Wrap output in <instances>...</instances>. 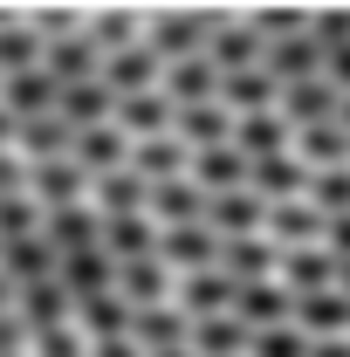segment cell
Here are the masks:
<instances>
[{"label": "cell", "instance_id": "cell-55", "mask_svg": "<svg viewBox=\"0 0 350 357\" xmlns=\"http://www.w3.org/2000/svg\"><path fill=\"white\" fill-rule=\"evenodd\" d=\"M330 76L350 89V42H344V48H330Z\"/></svg>", "mask_w": 350, "mask_h": 357}, {"label": "cell", "instance_id": "cell-29", "mask_svg": "<svg viewBox=\"0 0 350 357\" xmlns=\"http://www.w3.org/2000/svg\"><path fill=\"white\" fill-rule=\"evenodd\" d=\"M131 165H137L144 178H185V172H192V144H185L178 131L137 137V144H131Z\"/></svg>", "mask_w": 350, "mask_h": 357}, {"label": "cell", "instance_id": "cell-14", "mask_svg": "<svg viewBox=\"0 0 350 357\" xmlns=\"http://www.w3.org/2000/svg\"><path fill=\"white\" fill-rule=\"evenodd\" d=\"M165 69H172V62H165L151 42H131V48H117V55L103 62V76H110L117 96H131V89H158V83H165Z\"/></svg>", "mask_w": 350, "mask_h": 357}, {"label": "cell", "instance_id": "cell-32", "mask_svg": "<svg viewBox=\"0 0 350 357\" xmlns=\"http://www.w3.org/2000/svg\"><path fill=\"white\" fill-rule=\"evenodd\" d=\"M296 323L309 337H350V296L344 289H309V296H296Z\"/></svg>", "mask_w": 350, "mask_h": 357}, {"label": "cell", "instance_id": "cell-53", "mask_svg": "<svg viewBox=\"0 0 350 357\" xmlns=\"http://www.w3.org/2000/svg\"><path fill=\"white\" fill-rule=\"evenodd\" d=\"M7 310H21V282H14V275L0 268V316H7Z\"/></svg>", "mask_w": 350, "mask_h": 357}, {"label": "cell", "instance_id": "cell-21", "mask_svg": "<svg viewBox=\"0 0 350 357\" xmlns=\"http://www.w3.org/2000/svg\"><path fill=\"white\" fill-rule=\"evenodd\" d=\"M131 144L137 137L124 124H89V131H76V158L89 165V178H103V172H124L131 165Z\"/></svg>", "mask_w": 350, "mask_h": 357}, {"label": "cell", "instance_id": "cell-16", "mask_svg": "<svg viewBox=\"0 0 350 357\" xmlns=\"http://www.w3.org/2000/svg\"><path fill=\"white\" fill-rule=\"evenodd\" d=\"M165 89L178 96V110H185V103H220L227 69H220L213 48H206V55H185V62H172V69H165Z\"/></svg>", "mask_w": 350, "mask_h": 357}, {"label": "cell", "instance_id": "cell-19", "mask_svg": "<svg viewBox=\"0 0 350 357\" xmlns=\"http://www.w3.org/2000/svg\"><path fill=\"white\" fill-rule=\"evenodd\" d=\"M241 303V282L227 268H199V275H178V310L185 316H220Z\"/></svg>", "mask_w": 350, "mask_h": 357}, {"label": "cell", "instance_id": "cell-40", "mask_svg": "<svg viewBox=\"0 0 350 357\" xmlns=\"http://www.w3.org/2000/svg\"><path fill=\"white\" fill-rule=\"evenodd\" d=\"M48 227V206L35 192H14V199H0V241H21V234H42Z\"/></svg>", "mask_w": 350, "mask_h": 357}, {"label": "cell", "instance_id": "cell-28", "mask_svg": "<svg viewBox=\"0 0 350 357\" xmlns=\"http://www.w3.org/2000/svg\"><path fill=\"white\" fill-rule=\"evenodd\" d=\"M131 337H137L151 357H158V351H178V344H192V316L178 310V303H144Z\"/></svg>", "mask_w": 350, "mask_h": 357}, {"label": "cell", "instance_id": "cell-45", "mask_svg": "<svg viewBox=\"0 0 350 357\" xmlns=\"http://www.w3.org/2000/svg\"><path fill=\"white\" fill-rule=\"evenodd\" d=\"M0 357H35V323H28L21 310L0 316Z\"/></svg>", "mask_w": 350, "mask_h": 357}, {"label": "cell", "instance_id": "cell-57", "mask_svg": "<svg viewBox=\"0 0 350 357\" xmlns=\"http://www.w3.org/2000/svg\"><path fill=\"white\" fill-rule=\"evenodd\" d=\"M337 289H344V296H350V261H344V282H337Z\"/></svg>", "mask_w": 350, "mask_h": 357}, {"label": "cell", "instance_id": "cell-13", "mask_svg": "<svg viewBox=\"0 0 350 357\" xmlns=\"http://www.w3.org/2000/svg\"><path fill=\"white\" fill-rule=\"evenodd\" d=\"M192 351H199V357H248V351H254V323L234 316V310L192 316Z\"/></svg>", "mask_w": 350, "mask_h": 357}, {"label": "cell", "instance_id": "cell-35", "mask_svg": "<svg viewBox=\"0 0 350 357\" xmlns=\"http://www.w3.org/2000/svg\"><path fill=\"white\" fill-rule=\"evenodd\" d=\"M234 124H241V117H234L227 103H185V110H178V137H185L192 151H206V144H234Z\"/></svg>", "mask_w": 350, "mask_h": 357}, {"label": "cell", "instance_id": "cell-6", "mask_svg": "<svg viewBox=\"0 0 350 357\" xmlns=\"http://www.w3.org/2000/svg\"><path fill=\"white\" fill-rule=\"evenodd\" d=\"M275 83H303V76H330V48L316 42V28L303 35H282V42H268V62H261Z\"/></svg>", "mask_w": 350, "mask_h": 357}, {"label": "cell", "instance_id": "cell-42", "mask_svg": "<svg viewBox=\"0 0 350 357\" xmlns=\"http://www.w3.org/2000/svg\"><path fill=\"white\" fill-rule=\"evenodd\" d=\"M309 337L303 323H275V330H254V357H309Z\"/></svg>", "mask_w": 350, "mask_h": 357}, {"label": "cell", "instance_id": "cell-30", "mask_svg": "<svg viewBox=\"0 0 350 357\" xmlns=\"http://www.w3.org/2000/svg\"><path fill=\"white\" fill-rule=\"evenodd\" d=\"M220 103H227L234 117H254V110H282V83H275L268 69H227V89H220Z\"/></svg>", "mask_w": 350, "mask_h": 357}, {"label": "cell", "instance_id": "cell-1", "mask_svg": "<svg viewBox=\"0 0 350 357\" xmlns=\"http://www.w3.org/2000/svg\"><path fill=\"white\" fill-rule=\"evenodd\" d=\"M35 172H28V192L42 199L48 213L55 206H83L89 192H96V178H89V165L83 158H28Z\"/></svg>", "mask_w": 350, "mask_h": 357}, {"label": "cell", "instance_id": "cell-37", "mask_svg": "<svg viewBox=\"0 0 350 357\" xmlns=\"http://www.w3.org/2000/svg\"><path fill=\"white\" fill-rule=\"evenodd\" d=\"M21 316L35 323V330H55V323H76V289L55 275V282H35V289H21Z\"/></svg>", "mask_w": 350, "mask_h": 357}, {"label": "cell", "instance_id": "cell-58", "mask_svg": "<svg viewBox=\"0 0 350 357\" xmlns=\"http://www.w3.org/2000/svg\"><path fill=\"white\" fill-rule=\"evenodd\" d=\"M344 124H350V89H344Z\"/></svg>", "mask_w": 350, "mask_h": 357}, {"label": "cell", "instance_id": "cell-4", "mask_svg": "<svg viewBox=\"0 0 350 357\" xmlns=\"http://www.w3.org/2000/svg\"><path fill=\"white\" fill-rule=\"evenodd\" d=\"M220 28H227L220 14H165V21H158V28H151L144 42L158 48L165 62H185V55H206V48H213V35H220Z\"/></svg>", "mask_w": 350, "mask_h": 357}, {"label": "cell", "instance_id": "cell-33", "mask_svg": "<svg viewBox=\"0 0 350 357\" xmlns=\"http://www.w3.org/2000/svg\"><path fill=\"white\" fill-rule=\"evenodd\" d=\"M234 144H241L248 158H268V151H296V124H289L282 110H254V117H241V124H234Z\"/></svg>", "mask_w": 350, "mask_h": 357}, {"label": "cell", "instance_id": "cell-52", "mask_svg": "<svg viewBox=\"0 0 350 357\" xmlns=\"http://www.w3.org/2000/svg\"><path fill=\"white\" fill-rule=\"evenodd\" d=\"M309 357H350V337H316Z\"/></svg>", "mask_w": 350, "mask_h": 357}, {"label": "cell", "instance_id": "cell-20", "mask_svg": "<svg viewBox=\"0 0 350 357\" xmlns=\"http://www.w3.org/2000/svg\"><path fill=\"white\" fill-rule=\"evenodd\" d=\"M62 117L89 131V124H117V89L110 76H83V83H62Z\"/></svg>", "mask_w": 350, "mask_h": 357}, {"label": "cell", "instance_id": "cell-10", "mask_svg": "<svg viewBox=\"0 0 350 357\" xmlns=\"http://www.w3.org/2000/svg\"><path fill=\"white\" fill-rule=\"evenodd\" d=\"M117 124L131 137H158V131H178V96L165 83L158 89H131V96H117Z\"/></svg>", "mask_w": 350, "mask_h": 357}, {"label": "cell", "instance_id": "cell-8", "mask_svg": "<svg viewBox=\"0 0 350 357\" xmlns=\"http://www.w3.org/2000/svg\"><path fill=\"white\" fill-rule=\"evenodd\" d=\"M220 268H227L234 282H275V275H282V241H275V234H227Z\"/></svg>", "mask_w": 350, "mask_h": 357}, {"label": "cell", "instance_id": "cell-51", "mask_svg": "<svg viewBox=\"0 0 350 357\" xmlns=\"http://www.w3.org/2000/svg\"><path fill=\"white\" fill-rule=\"evenodd\" d=\"M323 241H330V248H337V255H344V261H350V213H337V220H330V234H323Z\"/></svg>", "mask_w": 350, "mask_h": 357}, {"label": "cell", "instance_id": "cell-39", "mask_svg": "<svg viewBox=\"0 0 350 357\" xmlns=\"http://www.w3.org/2000/svg\"><path fill=\"white\" fill-rule=\"evenodd\" d=\"M296 151L309 158V172L350 165V124H344V117H337V124H309V131H296Z\"/></svg>", "mask_w": 350, "mask_h": 357}, {"label": "cell", "instance_id": "cell-9", "mask_svg": "<svg viewBox=\"0 0 350 357\" xmlns=\"http://www.w3.org/2000/svg\"><path fill=\"white\" fill-rule=\"evenodd\" d=\"M0 268H7L21 289H35V282H55V275H62V248H55L48 234H21V241H0Z\"/></svg>", "mask_w": 350, "mask_h": 357}, {"label": "cell", "instance_id": "cell-38", "mask_svg": "<svg viewBox=\"0 0 350 357\" xmlns=\"http://www.w3.org/2000/svg\"><path fill=\"white\" fill-rule=\"evenodd\" d=\"M213 62L220 69H261L268 62V35L254 28V21H227L213 35Z\"/></svg>", "mask_w": 350, "mask_h": 357}, {"label": "cell", "instance_id": "cell-7", "mask_svg": "<svg viewBox=\"0 0 350 357\" xmlns=\"http://www.w3.org/2000/svg\"><path fill=\"white\" fill-rule=\"evenodd\" d=\"M0 103L28 124V117H48V110H62V76H48V62L35 69H14L7 83H0Z\"/></svg>", "mask_w": 350, "mask_h": 357}, {"label": "cell", "instance_id": "cell-25", "mask_svg": "<svg viewBox=\"0 0 350 357\" xmlns=\"http://www.w3.org/2000/svg\"><path fill=\"white\" fill-rule=\"evenodd\" d=\"M151 185H158V178H144L137 165H124V172H103V178H96L89 199H96L103 220H110V213H151Z\"/></svg>", "mask_w": 350, "mask_h": 357}, {"label": "cell", "instance_id": "cell-48", "mask_svg": "<svg viewBox=\"0 0 350 357\" xmlns=\"http://www.w3.org/2000/svg\"><path fill=\"white\" fill-rule=\"evenodd\" d=\"M309 28H316V42H323V48H344V42H350V14H344V7H330V14H316Z\"/></svg>", "mask_w": 350, "mask_h": 357}, {"label": "cell", "instance_id": "cell-34", "mask_svg": "<svg viewBox=\"0 0 350 357\" xmlns=\"http://www.w3.org/2000/svg\"><path fill=\"white\" fill-rule=\"evenodd\" d=\"M42 234L62 248V255H76V248H96V241H103V213H96V199H83V206H55Z\"/></svg>", "mask_w": 350, "mask_h": 357}, {"label": "cell", "instance_id": "cell-24", "mask_svg": "<svg viewBox=\"0 0 350 357\" xmlns=\"http://www.w3.org/2000/svg\"><path fill=\"white\" fill-rule=\"evenodd\" d=\"M268 206H275V199H261L254 185H234V192H213L206 220H213L220 234H268Z\"/></svg>", "mask_w": 350, "mask_h": 357}, {"label": "cell", "instance_id": "cell-46", "mask_svg": "<svg viewBox=\"0 0 350 357\" xmlns=\"http://www.w3.org/2000/svg\"><path fill=\"white\" fill-rule=\"evenodd\" d=\"M89 35H96V48H103V55H117V48H131V42H137V28L124 21V14H103V21H89Z\"/></svg>", "mask_w": 350, "mask_h": 357}, {"label": "cell", "instance_id": "cell-18", "mask_svg": "<svg viewBox=\"0 0 350 357\" xmlns=\"http://www.w3.org/2000/svg\"><path fill=\"white\" fill-rule=\"evenodd\" d=\"M206 206H213V192L199 185V178H158L151 185V213H158V227H185V220H206Z\"/></svg>", "mask_w": 350, "mask_h": 357}, {"label": "cell", "instance_id": "cell-41", "mask_svg": "<svg viewBox=\"0 0 350 357\" xmlns=\"http://www.w3.org/2000/svg\"><path fill=\"white\" fill-rule=\"evenodd\" d=\"M42 55H48V35H35V28H0V76L35 69Z\"/></svg>", "mask_w": 350, "mask_h": 357}, {"label": "cell", "instance_id": "cell-22", "mask_svg": "<svg viewBox=\"0 0 350 357\" xmlns=\"http://www.w3.org/2000/svg\"><path fill=\"white\" fill-rule=\"evenodd\" d=\"M268 234H275L282 248H303V241H323V234H330V213H323L309 192L303 199H275V206H268Z\"/></svg>", "mask_w": 350, "mask_h": 357}, {"label": "cell", "instance_id": "cell-36", "mask_svg": "<svg viewBox=\"0 0 350 357\" xmlns=\"http://www.w3.org/2000/svg\"><path fill=\"white\" fill-rule=\"evenodd\" d=\"M21 158H76V124H69L62 110L28 117V124H21Z\"/></svg>", "mask_w": 350, "mask_h": 357}, {"label": "cell", "instance_id": "cell-27", "mask_svg": "<svg viewBox=\"0 0 350 357\" xmlns=\"http://www.w3.org/2000/svg\"><path fill=\"white\" fill-rule=\"evenodd\" d=\"M192 178H199L206 192H234V185L254 178V158H248L241 144H206V151H192Z\"/></svg>", "mask_w": 350, "mask_h": 357}, {"label": "cell", "instance_id": "cell-47", "mask_svg": "<svg viewBox=\"0 0 350 357\" xmlns=\"http://www.w3.org/2000/svg\"><path fill=\"white\" fill-rule=\"evenodd\" d=\"M254 28H261L268 42H282V35H303L309 21L296 14V7H268V14H254Z\"/></svg>", "mask_w": 350, "mask_h": 357}, {"label": "cell", "instance_id": "cell-50", "mask_svg": "<svg viewBox=\"0 0 350 357\" xmlns=\"http://www.w3.org/2000/svg\"><path fill=\"white\" fill-rule=\"evenodd\" d=\"M89 357H151L137 337H103V344H89Z\"/></svg>", "mask_w": 350, "mask_h": 357}, {"label": "cell", "instance_id": "cell-3", "mask_svg": "<svg viewBox=\"0 0 350 357\" xmlns=\"http://www.w3.org/2000/svg\"><path fill=\"white\" fill-rule=\"evenodd\" d=\"M282 282L309 296V289H337L344 282V255L330 241H303V248H282Z\"/></svg>", "mask_w": 350, "mask_h": 357}, {"label": "cell", "instance_id": "cell-43", "mask_svg": "<svg viewBox=\"0 0 350 357\" xmlns=\"http://www.w3.org/2000/svg\"><path fill=\"white\" fill-rule=\"evenodd\" d=\"M309 199L337 220V213H350V165H330V172H316L309 178Z\"/></svg>", "mask_w": 350, "mask_h": 357}, {"label": "cell", "instance_id": "cell-31", "mask_svg": "<svg viewBox=\"0 0 350 357\" xmlns=\"http://www.w3.org/2000/svg\"><path fill=\"white\" fill-rule=\"evenodd\" d=\"M76 323L89 330V344H103V337H131V330H137V303L124 296V289H110V296H89L83 310H76Z\"/></svg>", "mask_w": 350, "mask_h": 357}, {"label": "cell", "instance_id": "cell-26", "mask_svg": "<svg viewBox=\"0 0 350 357\" xmlns=\"http://www.w3.org/2000/svg\"><path fill=\"white\" fill-rule=\"evenodd\" d=\"M48 76H62V83H83V76H103V48H96V35L89 28H76V35H62V42H48Z\"/></svg>", "mask_w": 350, "mask_h": 357}, {"label": "cell", "instance_id": "cell-23", "mask_svg": "<svg viewBox=\"0 0 350 357\" xmlns=\"http://www.w3.org/2000/svg\"><path fill=\"white\" fill-rule=\"evenodd\" d=\"M234 316H248L254 330H275V323H296V289L275 275V282H241V303Z\"/></svg>", "mask_w": 350, "mask_h": 357}, {"label": "cell", "instance_id": "cell-5", "mask_svg": "<svg viewBox=\"0 0 350 357\" xmlns=\"http://www.w3.org/2000/svg\"><path fill=\"white\" fill-rule=\"evenodd\" d=\"M227 255V234L213 220H185V227H165V261L178 275H199V268H220Z\"/></svg>", "mask_w": 350, "mask_h": 357}, {"label": "cell", "instance_id": "cell-56", "mask_svg": "<svg viewBox=\"0 0 350 357\" xmlns=\"http://www.w3.org/2000/svg\"><path fill=\"white\" fill-rule=\"evenodd\" d=\"M158 357H199V351H192V344H178V351H158Z\"/></svg>", "mask_w": 350, "mask_h": 357}, {"label": "cell", "instance_id": "cell-15", "mask_svg": "<svg viewBox=\"0 0 350 357\" xmlns=\"http://www.w3.org/2000/svg\"><path fill=\"white\" fill-rule=\"evenodd\" d=\"M117 289L131 296L137 310H144V303H178V268L165 261V255H137V261H124Z\"/></svg>", "mask_w": 350, "mask_h": 357}, {"label": "cell", "instance_id": "cell-49", "mask_svg": "<svg viewBox=\"0 0 350 357\" xmlns=\"http://www.w3.org/2000/svg\"><path fill=\"white\" fill-rule=\"evenodd\" d=\"M28 158H14V151H0V199H14V192H28Z\"/></svg>", "mask_w": 350, "mask_h": 357}, {"label": "cell", "instance_id": "cell-17", "mask_svg": "<svg viewBox=\"0 0 350 357\" xmlns=\"http://www.w3.org/2000/svg\"><path fill=\"white\" fill-rule=\"evenodd\" d=\"M309 178L316 172H309L303 151H268V158H254V178H248V185H254L261 199H303Z\"/></svg>", "mask_w": 350, "mask_h": 357}, {"label": "cell", "instance_id": "cell-12", "mask_svg": "<svg viewBox=\"0 0 350 357\" xmlns=\"http://www.w3.org/2000/svg\"><path fill=\"white\" fill-rule=\"evenodd\" d=\"M103 248H110L117 261L165 255V227H158V213H110V220H103Z\"/></svg>", "mask_w": 350, "mask_h": 357}, {"label": "cell", "instance_id": "cell-2", "mask_svg": "<svg viewBox=\"0 0 350 357\" xmlns=\"http://www.w3.org/2000/svg\"><path fill=\"white\" fill-rule=\"evenodd\" d=\"M282 117L309 131V124H337L344 117V83L337 76H303V83H282Z\"/></svg>", "mask_w": 350, "mask_h": 357}, {"label": "cell", "instance_id": "cell-54", "mask_svg": "<svg viewBox=\"0 0 350 357\" xmlns=\"http://www.w3.org/2000/svg\"><path fill=\"white\" fill-rule=\"evenodd\" d=\"M7 144H21V117H14V110L0 103V151H7Z\"/></svg>", "mask_w": 350, "mask_h": 357}, {"label": "cell", "instance_id": "cell-60", "mask_svg": "<svg viewBox=\"0 0 350 357\" xmlns=\"http://www.w3.org/2000/svg\"><path fill=\"white\" fill-rule=\"evenodd\" d=\"M248 357H254V351H248Z\"/></svg>", "mask_w": 350, "mask_h": 357}, {"label": "cell", "instance_id": "cell-11", "mask_svg": "<svg viewBox=\"0 0 350 357\" xmlns=\"http://www.w3.org/2000/svg\"><path fill=\"white\" fill-rule=\"evenodd\" d=\"M117 275H124V261H117L103 241H96V248H76V255H62V282L76 289V310H83L89 296H110Z\"/></svg>", "mask_w": 350, "mask_h": 357}, {"label": "cell", "instance_id": "cell-44", "mask_svg": "<svg viewBox=\"0 0 350 357\" xmlns=\"http://www.w3.org/2000/svg\"><path fill=\"white\" fill-rule=\"evenodd\" d=\"M35 357H89V330H83V323H55V330H35Z\"/></svg>", "mask_w": 350, "mask_h": 357}, {"label": "cell", "instance_id": "cell-59", "mask_svg": "<svg viewBox=\"0 0 350 357\" xmlns=\"http://www.w3.org/2000/svg\"><path fill=\"white\" fill-rule=\"evenodd\" d=\"M0 83H7V76H0Z\"/></svg>", "mask_w": 350, "mask_h": 357}]
</instances>
